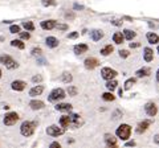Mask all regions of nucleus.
I'll return each mask as SVG.
<instances>
[{
    "mask_svg": "<svg viewBox=\"0 0 159 148\" xmlns=\"http://www.w3.org/2000/svg\"><path fill=\"white\" fill-rule=\"evenodd\" d=\"M129 50H119V57L121 58H127L129 57Z\"/></svg>",
    "mask_w": 159,
    "mask_h": 148,
    "instance_id": "nucleus-39",
    "label": "nucleus"
},
{
    "mask_svg": "<svg viewBox=\"0 0 159 148\" xmlns=\"http://www.w3.org/2000/svg\"><path fill=\"white\" fill-rule=\"evenodd\" d=\"M146 37H147V41L150 44H158L159 42V36L155 32H148L146 34Z\"/></svg>",
    "mask_w": 159,
    "mask_h": 148,
    "instance_id": "nucleus-19",
    "label": "nucleus"
},
{
    "mask_svg": "<svg viewBox=\"0 0 159 148\" xmlns=\"http://www.w3.org/2000/svg\"><path fill=\"white\" fill-rule=\"evenodd\" d=\"M102 99L106 101V102H113L114 99H116V97L113 95V91L111 93H103V94H102Z\"/></svg>",
    "mask_w": 159,
    "mask_h": 148,
    "instance_id": "nucleus-31",
    "label": "nucleus"
},
{
    "mask_svg": "<svg viewBox=\"0 0 159 148\" xmlns=\"http://www.w3.org/2000/svg\"><path fill=\"white\" fill-rule=\"evenodd\" d=\"M116 134L121 140H127L129 137H130V134H131V127L129 124H126V123H123V124H121L117 128Z\"/></svg>",
    "mask_w": 159,
    "mask_h": 148,
    "instance_id": "nucleus-2",
    "label": "nucleus"
},
{
    "mask_svg": "<svg viewBox=\"0 0 159 148\" xmlns=\"http://www.w3.org/2000/svg\"><path fill=\"white\" fill-rule=\"evenodd\" d=\"M34 128H36V122L25 120V122L21 123V126H20V132H21L23 136H31L34 132Z\"/></svg>",
    "mask_w": 159,
    "mask_h": 148,
    "instance_id": "nucleus-1",
    "label": "nucleus"
},
{
    "mask_svg": "<svg viewBox=\"0 0 159 148\" xmlns=\"http://www.w3.org/2000/svg\"><path fill=\"white\" fill-rule=\"evenodd\" d=\"M151 124V120H142V122H139L138 123V126H137V128H135V131H137V134H143L147 128H148V126Z\"/></svg>",
    "mask_w": 159,
    "mask_h": 148,
    "instance_id": "nucleus-11",
    "label": "nucleus"
},
{
    "mask_svg": "<svg viewBox=\"0 0 159 148\" xmlns=\"http://www.w3.org/2000/svg\"><path fill=\"white\" fill-rule=\"evenodd\" d=\"M41 3L44 7H51V6L56 4V0H41Z\"/></svg>",
    "mask_w": 159,
    "mask_h": 148,
    "instance_id": "nucleus-35",
    "label": "nucleus"
},
{
    "mask_svg": "<svg viewBox=\"0 0 159 148\" xmlns=\"http://www.w3.org/2000/svg\"><path fill=\"white\" fill-rule=\"evenodd\" d=\"M103 139H105V143H106L107 147H116L117 146V139L110 134H106Z\"/></svg>",
    "mask_w": 159,
    "mask_h": 148,
    "instance_id": "nucleus-16",
    "label": "nucleus"
},
{
    "mask_svg": "<svg viewBox=\"0 0 159 148\" xmlns=\"http://www.w3.org/2000/svg\"><path fill=\"white\" fill-rule=\"evenodd\" d=\"M17 120H19L17 112H8V114H6V116H4V124L6 126H13Z\"/></svg>",
    "mask_w": 159,
    "mask_h": 148,
    "instance_id": "nucleus-7",
    "label": "nucleus"
},
{
    "mask_svg": "<svg viewBox=\"0 0 159 148\" xmlns=\"http://www.w3.org/2000/svg\"><path fill=\"white\" fill-rule=\"evenodd\" d=\"M0 77H2V70H0Z\"/></svg>",
    "mask_w": 159,
    "mask_h": 148,
    "instance_id": "nucleus-54",
    "label": "nucleus"
},
{
    "mask_svg": "<svg viewBox=\"0 0 159 148\" xmlns=\"http://www.w3.org/2000/svg\"><path fill=\"white\" fill-rule=\"evenodd\" d=\"M64 132H65V128L61 127V126L58 127V126L52 124V126H49L47 128V134L51 135V136H60V135H62Z\"/></svg>",
    "mask_w": 159,
    "mask_h": 148,
    "instance_id": "nucleus-6",
    "label": "nucleus"
},
{
    "mask_svg": "<svg viewBox=\"0 0 159 148\" xmlns=\"http://www.w3.org/2000/svg\"><path fill=\"white\" fill-rule=\"evenodd\" d=\"M84 63H85V67L89 69V70H93L94 67H97V66L99 65L98 60H97V58H94V57H89V58H86V60L84 61Z\"/></svg>",
    "mask_w": 159,
    "mask_h": 148,
    "instance_id": "nucleus-10",
    "label": "nucleus"
},
{
    "mask_svg": "<svg viewBox=\"0 0 159 148\" xmlns=\"http://www.w3.org/2000/svg\"><path fill=\"white\" fill-rule=\"evenodd\" d=\"M25 86H27V83L24 81H20V80H16L11 83L12 90H15V91H23L24 89H25Z\"/></svg>",
    "mask_w": 159,
    "mask_h": 148,
    "instance_id": "nucleus-12",
    "label": "nucleus"
},
{
    "mask_svg": "<svg viewBox=\"0 0 159 148\" xmlns=\"http://www.w3.org/2000/svg\"><path fill=\"white\" fill-rule=\"evenodd\" d=\"M113 41L119 45V44H122L123 41H125V36H123L121 32H116L113 34Z\"/></svg>",
    "mask_w": 159,
    "mask_h": 148,
    "instance_id": "nucleus-24",
    "label": "nucleus"
},
{
    "mask_svg": "<svg viewBox=\"0 0 159 148\" xmlns=\"http://www.w3.org/2000/svg\"><path fill=\"white\" fill-rule=\"evenodd\" d=\"M135 74H137L138 78H143V77H148V76H150L151 70L148 67H142V69H139V70H137Z\"/></svg>",
    "mask_w": 159,
    "mask_h": 148,
    "instance_id": "nucleus-20",
    "label": "nucleus"
},
{
    "mask_svg": "<svg viewBox=\"0 0 159 148\" xmlns=\"http://www.w3.org/2000/svg\"><path fill=\"white\" fill-rule=\"evenodd\" d=\"M11 45L13 48H19V49H24V48H25V44H24L21 40H12Z\"/></svg>",
    "mask_w": 159,
    "mask_h": 148,
    "instance_id": "nucleus-30",
    "label": "nucleus"
},
{
    "mask_svg": "<svg viewBox=\"0 0 159 148\" xmlns=\"http://www.w3.org/2000/svg\"><path fill=\"white\" fill-rule=\"evenodd\" d=\"M157 81L159 82V69H158V70H157Z\"/></svg>",
    "mask_w": 159,
    "mask_h": 148,
    "instance_id": "nucleus-53",
    "label": "nucleus"
},
{
    "mask_svg": "<svg viewBox=\"0 0 159 148\" xmlns=\"http://www.w3.org/2000/svg\"><path fill=\"white\" fill-rule=\"evenodd\" d=\"M65 19H66V20H73V19H74V13L66 12V13H65Z\"/></svg>",
    "mask_w": 159,
    "mask_h": 148,
    "instance_id": "nucleus-42",
    "label": "nucleus"
},
{
    "mask_svg": "<svg viewBox=\"0 0 159 148\" xmlns=\"http://www.w3.org/2000/svg\"><path fill=\"white\" fill-rule=\"evenodd\" d=\"M89 46L86 44H78V45L74 46V53L76 54H82V53H86L88 52Z\"/></svg>",
    "mask_w": 159,
    "mask_h": 148,
    "instance_id": "nucleus-23",
    "label": "nucleus"
},
{
    "mask_svg": "<svg viewBox=\"0 0 159 148\" xmlns=\"http://www.w3.org/2000/svg\"><path fill=\"white\" fill-rule=\"evenodd\" d=\"M60 126L64 127V128H68L70 126V119H69V115H64L60 118Z\"/></svg>",
    "mask_w": 159,
    "mask_h": 148,
    "instance_id": "nucleus-25",
    "label": "nucleus"
},
{
    "mask_svg": "<svg viewBox=\"0 0 159 148\" xmlns=\"http://www.w3.org/2000/svg\"><path fill=\"white\" fill-rule=\"evenodd\" d=\"M111 24H113V25H116V27H121L122 25V21L121 20H113Z\"/></svg>",
    "mask_w": 159,
    "mask_h": 148,
    "instance_id": "nucleus-46",
    "label": "nucleus"
},
{
    "mask_svg": "<svg viewBox=\"0 0 159 148\" xmlns=\"http://www.w3.org/2000/svg\"><path fill=\"white\" fill-rule=\"evenodd\" d=\"M0 62H2L7 69H11V70H12V69H16V67L19 66L17 62L15 61L11 56H6V54L0 57Z\"/></svg>",
    "mask_w": 159,
    "mask_h": 148,
    "instance_id": "nucleus-4",
    "label": "nucleus"
},
{
    "mask_svg": "<svg viewBox=\"0 0 159 148\" xmlns=\"http://www.w3.org/2000/svg\"><path fill=\"white\" fill-rule=\"evenodd\" d=\"M9 32L11 33H19L20 32V27L19 25H11L9 27Z\"/></svg>",
    "mask_w": 159,
    "mask_h": 148,
    "instance_id": "nucleus-38",
    "label": "nucleus"
},
{
    "mask_svg": "<svg viewBox=\"0 0 159 148\" xmlns=\"http://www.w3.org/2000/svg\"><path fill=\"white\" fill-rule=\"evenodd\" d=\"M77 87H74V86H69L68 87V94L70 95V97H76L77 95Z\"/></svg>",
    "mask_w": 159,
    "mask_h": 148,
    "instance_id": "nucleus-34",
    "label": "nucleus"
},
{
    "mask_svg": "<svg viewBox=\"0 0 159 148\" xmlns=\"http://www.w3.org/2000/svg\"><path fill=\"white\" fill-rule=\"evenodd\" d=\"M51 147H58V148H60L61 146H60V143H58V141H53L52 144H51Z\"/></svg>",
    "mask_w": 159,
    "mask_h": 148,
    "instance_id": "nucleus-50",
    "label": "nucleus"
},
{
    "mask_svg": "<svg viewBox=\"0 0 159 148\" xmlns=\"http://www.w3.org/2000/svg\"><path fill=\"white\" fill-rule=\"evenodd\" d=\"M78 37V32H72L68 34V38H77Z\"/></svg>",
    "mask_w": 159,
    "mask_h": 148,
    "instance_id": "nucleus-45",
    "label": "nucleus"
},
{
    "mask_svg": "<svg viewBox=\"0 0 159 148\" xmlns=\"http://www.w3.org/2000/svg\"><path fill=\"white\" fill-rule=\"evenodd\" d=\"M56 28L60 29V31H66L68 25H66V24H56Z\"/></svg>",
    "mask_w": 159,
    "mask_h": 148,
    "instance_id": "nucleus-40",
    "label": "nucleus"
},
{
    "mask_svg": "<svg viewBox=\"0 0 159 148\" xmlns=\"http://www.w3.org/2000/svg\"><path fill=\"white\" fill-rule=\"evenodd\" d=\"M154 143H155V144H158V146H159V134L154 136Z\"/></svg>",
    "mask_w": 159,
    "mask_h": 148,
    "instance_id": "nucleus-49",
    "label": "nucleus"
},
{
    "mask_svg": "<svg viewBox=\"0 0 159 148\" xmlns=\"http://www.w3.org/2000/svg\"><path fill=\"white\" fill-rule=\"evenodd\" d=\"M61 81H62L64 83H70V82L73 81L72 74H70V73H68V72L62 73V76H61Z\"/></svg>",
    "mask_w": 159,
    "mask_h": 148,
    "instance_id": "nucleus-28",
    "label": "nucleus"
},
{
    "mask_svg": "<svg viewBox=\"0 0 159 148\" xmlns=\"http://www.w3.org/2000/svg\"><path fill=\"white\" fill-rule=\"evenodd\" d=\"M135 144H137V143H135V141H134V140H130V141H127V143H126V144H125V146H126V147H134V146H135Z\"/></svg>",
    "mask_w": 159,
    "mask_h": 148,
    "instance_id": "nucleus-47",
    "label": "nucleus"
},
{
    "mask_svg": "<svg viewBox=\"0 0 159 148\" xmlns=\"http://www.w3.org/2000/svg\"><path fill=\"white\" fill-rule=\"evenodd\" d=\"M45 44H47L48 48H57L58 46V40L53 36H49V37H47Z\"/></svg>",
    "mask_w": 159,
    "mask_h": 148,
    "instance_id": "nucleus-18",
    "label": "nucleus"
},
{
    "mask_svg": "<svg viewBox=\"0 0 159 148\" xmlns=\"http://www.w3.org/2000/svg\"><path fill=\"white\" fill-rule=\"evenodd\" d=\"M65 97H66V95H65V91H64L62 89L57 87V89H54V90H52V91H51V94H49L48 99L51 101V102H57V101L64 99Z\"/></svg>",
    "mask_w": 159,
    "mask_h": 148,
    "instance_id": "nucleus-3",
    "label": "nucleus"
},
{
    "mask_svg": "<svg viewBox=\"0 0 159 148\" xmlns=\"http://www.w3.org/2000/svg\"><path fill=\"white\" fill-rule=\"evenodd\" d=\"M118 94H119V97L123 95V89H119V90H118Z\"/></svg>",
    "mask_w": 159,
    "mask_h": 148,
    "instance_id": "nucleus-51",
    "label": "nucleus"
},
{
    "mask_svg": "<svg viewBox=\"0 0 159 148\" xmlns=\"http://www.w3.org/2000/svg\"><path fill=\"white\" fill-rule=\"evenodd\" d=\"M123 36H125V38L126 40H133L134 37L137 36V33L134 32V31H130V29H125V31H123Z\"/></svg>",
    "mask_w": 159,
    "mask_h": 148,
    "instance_id": "nucleus-27",
    "label": "nucleus"
},
{
    "mask_svg": "<svg viewBox=\"0 0 159 148\" xmlns=\"http://www.w3.org/2000/svg\"><path fill=\"white\" fill-rule=\"evenodd\" d=\"M101 77L103 78V80H114V78L117 77V72L114 70V69L111 67H102L101 69Z\"/></svg>",
    "mask_w": 159,
    "mask_h": 148,
    "instance_id": "nucleus-5",
    "label": "nucleus"
},
{
    "mask_svg": "<svg viewBox=\"0 0 159 148\" xmlns=\"http://www.w3.org/2000/svg\"><path fill=\"white\" fill-rule=\"evenodd\" d=\"M143 58H145V61L146 62H151L152 61V58H154V52H152V49L151 48H145L143 49Z\"/></svg>",
    "mask_w": 159,
    "mask_h": 148,
    "instance_id": "nucleus-15",
    "label": "nucleus"
},
{
    "mask_svg": "<svg viewBox=\"0 0 159 148\" xmlns=\"http://www.w3.org/2000/svg\"><path fill=\"white\" fill-rule=\"evenodd\" d=\"M29 107L32 108V110H41V108L44 107V102L43 101H36L33 99L29 102Z\"/></svg>",
    "mask_w": 159,
    "mask_h": 148,
    "instance_id": "nucleus-22",
    "label": "nucleus"
},
{
    "mask_svg": "<svg viewBox=\"0 0 159 148\" xmlns=\"http://www.w3.org/2000/svg\"><path fill=\"white\" fill-rule=\"evenodd\" d=\"M158 53H159V45H158Z\"/></svg>",
    "mask_w": 159,
    "mask_h": 148,
    "instance_id": "nucleus-55",
    "label": "nucleus"
},
{
    "mask_svg": "<svg viewBox=\"0 0 159 148\" xmlns=\"http://www.w3.org/2000/svg\"><path fill=\"white\" fill-rule=\"evenodd\" d=\"M31 53H32V56H37V57H40V56H41V53H43V50H41V48H33Z\"/></svg>",
    "mask_w": 159,
    "mask_h": 148,
    "instance_id": "nucleus-36",
    "label": "nucleus"
},
{
    "mask_svg": "<svg viewBox=\"0 0 159 148\" xmlns=\"http://www.w3.org/2000/svg\"><path fill=\"white\" fill-rule=\"evenodd\" d=\"M117 85H118V82L116 80H109L106 83V89L109 91H114L117 89Z\"/></svg>",
    "mask_w": 159,
    "mask_h": 148,
    "instance_id": "nucleus-26",
    "label": "nucleus"
},
{
    "mask_svg": "<svg viewBox=\"0 0 159 148\" xmlns=\"http://www.w3.org/2000/svg\"><path fill=\"white\" fill-rule=\"evenodd\" d=\"M73 8L76 9V11H82V9H84V6H81V4L76 3V4H74V6H73Z\"/></svg>",
    "mask_w": 159,
    "mask_h": 148,
    "instance_id": "nucleus-43",
    "label": "nucleus"
},
{
    "mask_svg": "<svg viewBox=\"0 0 159 148\" xmlns=\"http://www.w3.org/2000/svg\"><path fill=\"white\" fill-rule=\"evenodd\" d=\"M121 115H122V112H121V111H116V112H114L113 119H114V120H117V119H119V118H121Z\"/></svg>",
    "mask_w": 159,
    "mask_h": 148,
    "instance_id": "nucleus-44",
    "label": "nucleus"
},
{
    "mask_svg": "<svg viewBox=\"0 0 159 148\" xmlns=\"http://www.w3.org/2000/svg\"><path fill=\"white\" fill-rule=\"evenodd\" d=\"M90 36H92V40L93 41H99L103 37V32L99 31V29H94V31L90 32Z\"/></svg>",
    "mask_w": 159,
    "mask_h": 148,
    "instance_id": "nucleus-21",
    "label": "nucleus"
},
{
    "mask_svg": "<svg viewBox=\"0 0 159 148\" xmlns=\"http://www.w3.org/2000/svg\"><path fill=\"white\" fill-rule=\"evenodd\" d=\"M135 82H137L135 78H129V80L125 82V90H130V89L135 85Z\"/></svg>",
    "mask_w": 159,
    "mask_h": 148,
    "instance_id": "nucleus-32",
    "label": "nucleus"
},
{
    "mask_svg": "<svg viewBox=\"0 0 159 148\" xmlns=\"http://www.w3.org/2000/svg\"><path fill=\"white\" fill-rule=\"evenodd\" d=\"M43 91H44V87L41 85H37V86H34V87H32L31 90H29V95L31 97H37V95H41Z\"/></svg>",
    "mask_w": 159,
    "mask_h": 148,
    "instance_id": "nucleus-17",
    "label": "nucleus"
},
{
    "mask_svg": "<svg viewBox=\"0 0 159 148\" xmlns=\"http://www.w3.org/2000/svg\"><path fill=\"white\" fill-rule=\"evenodd\" d=\"M69 119H70V126L73 128H78L84 124V120L81 119V116L77 114H69Z\"/></svg>",
    "mask_w": 159,
    "mask_h": 148,
    "instance_id": "nucleus-8",
    "label": "nucleus"
},
{
    "mask_svg": "<svg viewBox=\"0 0 159 148\" xmlns=\"http://www.w3.org/2000/svg\"><path fill=\"white\" fill-rule=\"evenodd\" d=\"M139 46H141L139 42H130V48H139Z\"/></svg>",
    "mask_w": 159,
    "mask_h": 148,
    "instance_id": "nucleus-48",
    "label": "nucleus"
},
{
    "mask_svg": "<svg viewBox=\"0 0 159 148\" xmlns=\"http://www.w3.org/2000/svg\"><path fill=\"white\" fill-rule=\"evenodd\" d=\"M57 111H66V112H70L72 111V105L70 103H57L54 106Z\"/></svg>",
    "mask_w": 159,
    "mask_h": 148,
    "instance_id": "nucleus-14",
    "label": "nucleus"
},
{
    "mask_svg": "<svg viewBox=\"0 0 159 148\" xmlns=\"http://www.w3.org/2000/svg\"><path fill=\"white\" fill-rule=\"evenodd\" d=\"M21 27L25 29V31H28V32L34 31V25H33L32 21H23V23H21Z\"/></svg>",
    "mask_w": 159,
    "mask_h": 148,
    "instance_id": "nucleus-29",
    "label": "nucleus"
},
{
    "mask_svg": "<svg viewBox=\"0 0 159 148\" xmlns=\"http://www.w3.org/2000/svg\"><path fill=\"white\" fill-rule=\"evenodd\" d=\"M32 81H33L34 83H37V82H41L43 78H41V76H33V77H32Z\"/></svg>",
    "mask_w": 159,
    "mask_h": 148,
    "instance_id": "nucleus-41",
    "label": "nucleus"
},
{
    "mask_svg": "<svg viewBox=\"0 0 159 148\" xmlns=\"http://www.w3.org/2000/svg\"><path fill=\"white\" fill-rule=\"evenodd\" d=\"M40 25H41V28L44 31H51V29L56 28V21L54 20H44V21H41Z\"/></svg>",
    "mask_w": 159,
    "mask_h": 148,
    "instance_id": "nucleus-13",
    "label": "nucleus"
},
{
    "mask_svg": "<svg viewBox=\"0 0 159 148\" xmlns=\"http://www.w3.org/2000/svg\"><path fill=\"white\" fill-rule=\"evenodd\" d=\"M39 62H40V65H44V63H45V60H39Z\"/></svg>",
    "mask_w": 159,
    "mask_h": 148,
    "instance_id": "nucleus-52",
    "label": "nucleus"
},
{
    "mask_svg": "<svg viewBox=\"0 0 159 148\" xmlns=\"http://www.w3.org/2000/svg\"><path fill=\"white\" fill-rule=\"evenodd\" d=\"M145 111H146V114H147L148 116L154 118V116L158 114V107H157L155 103L148 102V103H146V106H145Z\"/></svg>",
    "mask_w": 159,
    "mask_h": 148,
    "instance_id": "nucleus-9",
    "label": "nucleus"
},
{
    "mask_svg": "<svg viewBox=\"0 0 159 148\" xmlns=\"http://www.w3.org/2000/svg\"><path fill=\"white\" fill-rule=\"evenodd\" d=\"M19 34H20V37H21L23 40H29V37H31V34H29L28 31L27 32H19Z\"/></svg>",
    "mask_w": 159,
    "mask_h": 148,
    "instance_id": "nucleus-37",
    "label": "nucleus"
},
{
    "mask_svg": "<svg viewBox=\"0 0 159 148\" xmlns=\"http://www.w3.org/2000/svg\"><path fill=\"white\" fill-rule=\"evenodd\" d=\"M113 50H114V49H113L111 45H106L105 48L101 49V54H102V56H109L110 53H113Z\"/></svg>",
    "mask_w": 159,
    "mask_h": 148,
    "instance_id": "nucleus-33",
    "label": "nucleus"
}]
</instances>
